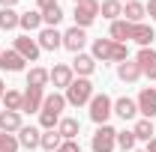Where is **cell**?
I'll list each match as a JSON object with an SVG mask.
<instances>
[{"mask_svg":"<svg viewBox=\"0 0 156 152\" xmlns=\"http://www.w3.org/2000/svg\"><path fill=\"white\" fill-rule=\"evenodd\" d=\"M93 60L123 63V60H129V48L120 45V42H114V39H93Z\"/></svg>","mask_w":156,"mask_h":152,"instance_id":"6da1fadb","label":"cell"},{"mask_svg":"<svg viewBox=\"0 0 156 152\" xmlns=\"http://www.w3.org/2000/svg\"><path fill=\"white\" fill-rule=\"evenodd\" d=\"M93 84H90V78H75L69 87H66V104H72V107H81V104H90V98H93Z\"/></svg>","mask_w":156,"mask_h":152,"instance_id":"7a4b0ae2","label":"cell"},{"mask_svg":"<svg viewBox=\"0 0 156 152\" xmlns=\"http://www.w3.org/2000/svg\"><path fill=\"white\" fill-rule=\"evenodd\" d=\"M111 114H114V101H111V95L96 93L93 98H90V119H93L96 125H105Z\"/></svg>","mask_w":156,"mask_h":152,"instance_id":"3957f363","label":"cell"},{"mask_svg":"<svg viewBox=\"0 0 156 152\" xmlns=\"http://www.w3.org/2000/svg\"><path fill=\"white\" fill-rule=\"evenodd\" d=\"M72 18H75V27H81V30L90 27L99 18V0H78L72 9Z\"/></svg>","mask_w":156,"mask_h":152,"instance_id":"277c9868","label":"cell"},{"mask_svg":"<svg viewBox=\"0 0 156 152\" xmlns=\"http://www.w3.org/2000/svg\"><path fill=\"white\" fill-rule=\"evenodd\" d=\"M90 146H93V152H114V146H117V128H111L108 122L99 125L96 134H93V140H90Z\"/></svg>","mask_w":156,"mask_h":152,"instance_id":"5b68a950","label":"cell"},{"mask_svg":"<svg viewBox=\"0 0 156 152\" xmlns=\"http://www.w3.org/2000/svg\"><path fill=\"white\" fill-rule=\"evenodd\" d=\"M15 51H18V54L27 60V63H36V60H39V54H42L39 42H36V39H30V33H24V36H18V39H15Z\"/></svg>","mask_w":156,"mask_h":152,"instance_id":"8992f818","label":"cell"},{"mask_svg":"<svg viewBox=\"0 0 156 152\" xmlns=\"http://www.w3.org/2000/svg\"><path fill=\"white\" fill-rule=\"evenodd\" d=\"M36 42H39L42 51H57V48H63V33H60L57 27H42Z\"/></svg>","mask_w":156,"mask_h":152,"instance_id":"52a82bcc","label":"cell"},{"mask_svg":"<svg viewBox=\"0 0 156 152\" xmlns=\"http://www.w3.org/2000/svg\"><path fill=\"white\" fill-rule=\"evenodd\" d=\"M42 101H45V90L27 87V90H24V101H21V111H24V114H39V111H42Z\"/></svg>","mask_w":156,"mask_h":152,"instance_id":"ba28073f","label":"cell"},{"mask_svg":"<svg viewBox=\"0 0 156 152\" xmlns=\"http://www.w3.org/2000/svg\"><path fill=\"white\" fill-rule=\"evenodd\" d=\"M138 114H144V119L156 116V87H144L138 93Z\"/></svg>","mask_w":156,"mask_h":152,"instance_id":"9c48e42d","label":"cell"},{"mask_svg":"<svg viewBox=\"0 0 156 152\" xmlns=\"http://www.w3.org/2000/svg\"><path fill=\"white\" fill-rule=\"evenodd\" d=\"M87 45V33L81 30V27H69L66 33H63V48L66 51H72V54H81V48Z\"/></svg>","mask_w":156,"mask_h":152,"instance_id":"30bf717a","label":"cell"},{"mask_svg":"<svg viewBox=\"0 0 156 152\" xmlns=\"http://www.w3.org/2000/svg\"><path fill=\"white\" fill-rule=\"evenodd\" d=\"M135 63L141 66V75H147L150 81H156V51L153 48H141L138 51Z\"/></svg>","mask_w":156,"mask_h":152,"instance_id":"8fae6325","label":"cell"},{"mask_svg":"<svg viewBox=\"0 0 156 152\" xmlns=\"http://www.w3.org/2000/svg\"><path fill=\"white\" fill-rule=\"evenodd\" d=\"M72 72H75L78 78H90L93 72H96V60H93V54H75V60H72Z\"/></svg>","mask_w":156,"mask_h":152,"instance_id":"7c38bea8","label":"cell"},{"mask_svg":"<svg viewBox=\"0 0 156 152\" xmlns=\"http://www.w3.org/2000/svg\"><path fill=\"white\" fill-rule=\"evenodd\" d=\"M72 81H75V72H72V66H66V63H57V66L51 69V84H54L57 90H66Z\"/></svg>","mask_w":156,"mask_h":152,"instance_id":"4fadbf2b","label":"cell"},{"mask_svg":"<svg viewBox=\"0 0 156 152\" xmlns=\"http://www.w3.org/2000/svg\"><path fill=\"white\" fill-rule=\"evenodd\" d=\"M117 78L123 84H135L138 78H141V66H138L135 60H123V63H117Z\"/></svg>","mask_w":156,"mask_h":152,"instance_id":"5bb4252c","label":"cell"},{"mask_svg":"<svg viewBox=\"0 0 156 152\" xmlns=\"http://www.w3.org/2000/svg\"><path fill=\"white\" fill-rule=\"evenodd\" d=\"M24 63H27V60L21 57L15 48H12V51H0V69H3V72H21Z\"/></svg>","mask_w":156,"mask_h":152,"instance_id":"9a60e30c","label":"cell"},{"mask_svg":"<svg viewBox=\"0 0 156 152\" xmlns=\"http://www.w3.org/2000/svg\"><path fill=\"white\" fill-rule=\"evenodd\" d=\"M18 143L24 146V149H36L39 143H42V131H39L36 125H21V131H18Z\"/></svg>","mask_w":156,"mask_h":152,"instance_id":"2e32d148","label":"cell"},{"mask_svg":"<svg viewBox=\"0 0 156 152\" xmlns=\"http://www.w3.org/2000/svg\"><path fill=\"white\" fill-rule=\"evenodd\" d=\"M21 114L18 111H0V131H6V134H15L21 131Z\"/></svg>","mask_w":156,"mask_h":152,"instance_id":"e0dca14e","label":"cell"},{"mask_svg":"<svg viewBox=\"0 0 156 152\" xmlns=\"http://www.w3.org/2000/svg\"><path fill=\"white\" fill-rule=\"evenodd\" d=\"M132 42H138V45H141V48H150V42H153L156 39V33H153V27H150V24H144V21H141V24H132Z\"/></svg>","mask_w":156,"mask_h":152,"instance_id":"ac0fdd59","label":"cell"},{"mask_svg":"<svg viewBox=\"0 0 156 152\" xmlns=\"http://www.w3.org/2000/svg\"><path fill=\"white\" fill-rule=\"evenodd\" d=\"M78 131H81V122H78V119H72V116H60V122H57V134L63 137V140H75Z\"/></svg>","mask_w":156,"mask_h":152,"instance_id":"d6986e66","label":"cell"},{"mask_svg":"<svg viewBox=\"0 0 156 152\" xmlns=\"http://www.w3.org/2000/svg\"><path fill=\"white\" fill-rule=\"evenodd\" d=\"M144 15H147L144 3H138V0L123 3V21H129V24H141V21H144Z\"/></svg>","mask_w":156,"mask_h":152,"instance_id":"ffe728a7","label":"cell"},{"mask_svg":"<svg viewBox=\"0 0 156 152\" xmlns=\"http://www.w3.org/2000/svg\"><path fill=\"white\" fill-rule=\"evenodd\" d=\"M129 36H132V24H129V21H123V18L111 21V36H108V39H114V42H120V45H126Z\"/></svg>","mask_w":156,"mask_h":152,"instance_id":"44dd1931","label":"cell"},{"mask_svg":"<svg viewBox=\"0 0 156 152\" xmlns=\"http://www.w3.org/2000/svg\"><path fill=\"white\" fill-rule=\"evenodd\" d=\"M114 114L120 116V119H135V114H138V101H132V98H117L114 101Z\"/></svg>","mask_w":156,"mask_h":152,"instance_id":"7402d4cb","label":"cell"},{"mask_svg":"<svg viewBox=\"0 0 156 152\" xmlns=\"http://www.w3.org/2000/svg\"><path fill=\"white\" fill-rule=\"evenodd\" d=\"M99 15L108 18V21L123 18V3H120V0H102V3H99Z\"/></svg>","mask_w":156,"mask_h":152,"instance_id":"603a6c76","label":"cell"},{"mask_svg":"<svg viewBox=\"0 0 156 152\" xmlns=\"http://www.w3.org/2000/svg\"><path fill=\"white\" fill-rule=\"evenodd\" d=\"M48 81H51V72L42 69V66H33V69L27 72V87H39V90H45Z\"/></svg>","mask_w":156,"mask_h":152,"instance_id":"cb8c5ba5","label":"cell"},{"mask_svg":"<svg viewBox=\"0 0 156 152\" xmlns=\"http://www.w3.org/2000/svg\"><path fill=\"white\" fill-rule=\"evenodd\" d=\"M18 27L24 30V33H30V30H39L42 27V12L39 9H30V12H24L18 21Z\"/></svg>","mask_w":156,"mask_h":152,"instance_id":"d4e9b609","label":"cell"},{"mask_svg":"<svg viewBox=\"0 0 156 152\" xmlns=\"http://www.w3.org/2000/svg\"><path fill=\"white\" fill-rule=\"evenodd\" d=\"M132 131H135V137H138V140H153V134H156L153 119H138Z\"/></svg>","mask_w":156,"mask_h":152,"instance_id":"484cf974","label":"cell"},{"mask_svg":"<svg viewBox=\"0 0 156 152\" xmlns=\"http://www.w3.org/2000/svg\"><path fill=\"white\" fill-rule=\"evenodd\" d=\"M21 101H24V93H18V90H6L3 93V107L6 111H18L21 114Z\"/></svg>","mask_w":156,"mask_h":152,"instance_id":"4316f807","label":"cell"},{"mask_svg":"<svg viewBox=\"0 0 156 152\" xmlns=\"http://www.w3.org/2000/svg\"><path fill=\"white\" fill-rule=\"evenodd\" d=\"M60 143H63V137L57 134V128H54V131H42V143H39V146L45 152H57Z\"/></svg>","mask_w":156,"mask_h":152,"instance_id":"83f0119b","label":"cell"},{"mask_svg":"<svg viewBox=\"0 0 156 152\" xmlns=\"http://www.w3.org/2000/svg\"><path fill=\"white\" fill-rule=\"evenodd\" d=\"M18 21H21V15L15 9H0V30H15Z\"/></svg>","mask_w":156,"mask_h":152,"instance_id":"f1b7e54d","label":"cell"},{"mask_svg":"<svg viewBox=\"0 0 156 152\" xmlns=\"http://www.w3.org/2000/svg\"><path fill=\"white\" fill-rule=\"evenodd\" d=\"M42 107H45V111H54V114H63V107H66V95H60V93H51V95H45Z\"/></svg>","mask_w":156,"mask_h":152,"instance_id":"f546056e","label":"cell"},{"mask_svg":"<svg viewBox=\"0 0 156 152\" xmlns=\"http://www.w3.org/2000/svg\"><path fill=\"white\" fill-rule=\"evenodd\" d=\"M135 143H138L135 131H117V146H120L123 152H132V149H135Z\"/></svg>","mask_w":156,"mask_h":152,"instance_id":"4dcf8cb0","label":"cell"},{"mask_svg":"<svg viewBox=\"0 0 156 152\" xmlns=\"http://www.w3.org/2000/svg\"><path fill=\"white\" fill-rule=\"evenodd\" d=\"M60 21H63V9H60V3H57V6H51L48 12H42V24H48V27H57Z\"/></svg>","mask_w":156,"mask_h":152,"instance_id":"1f68e13d","label":"cell"},{"mask_svg":"<svg viewBox=\"0 0 156 152\" xmlns=\"http://www.w3.org/2000/svg\"><path fill=\"white\" fill-rule=\"evenodd\" d=\"M18 137L15 134H6V131H0V152H18Z\"/></svg>","mask_w":156,"mask_h":152,"instance_id":"d6a6232c","label":"cell"},{"mask_svg":"<svg viewBox=\"0 0 156 152\" xmlns=\"http://www.w3.org/2000/svg\"><path fill=\"white\" fill-rule=\"evenodd\" d=\"M57 152H81V146H78V140H63Z\"/></svg>","mask_w":156,"mask_h":152,"instance_id":"836d02e7","label":"cell"},{"mask_svg":"<svg viewBox=\"0 0 156 152\" xmlns=\"http://www.w3.org/2000/svg\"><path fill=\"white\" fill-rule=\"evenodd\" d=\"M51 6H57V0H36V9H39V12H48Z\"/></svg>","mask_w":156,"mask_h":152,"instance_id":"e575fe53","label":"cell"},{"mask_svg":"<svg viewBox=\"0 0 156 152\" xmlns=\"http://www.w3.org/2000/svg\"><path fill=\"white\" fill-rule=\"evenodd\" d=\"M144 9H147V15H150V18L156 21V0H150V3H147V6H144Z\"/></svg>","mask_w":156,"mask_h":152,"instance_id":"d590c367","label":"cell"},{"mask_svg":"<svg viewBox=\"0 0 156 152\" xmlns=\"http://www.w3.org/2000/svg\"><path fill=\"white\" fill-rule=\"evenodd\" d=\"M15 3H18V0H0V9H12Z\"/></svg>","mask_w":156,"mask_h":152,"instance_id":"8d00e7d4","label":"cell"},{"mask_svg":"<svg viewBox=\"0 0 156 152\" xmlns=\"http://www.w3.org/2000/svg\"><path fill=\"white\" fill-rule=\"evenodd\" d=\"M147 152H156V137H153V140H147Z\"/></svg>","mask_w":156,"mask_h":152,"instance_id":"74e56055","label":"cell"},{"mask_svg":"<svg viewBox=\"0 0 156 152\" xmlns=\"http://www.w3.org/2000/svg\"><path fill=\"white\" fill-rule=\"evenodd\" d=\"M3 93H6V87H3V81H0V101H3Z\"/></svg>","mask_w":156,"mask_h":152,"instance_id":"f35d334b","label":"cell"},{"mask_svg":"<svg viewBox=\"0 0 156 152\" xmlns=\"http://www.w3.org/2000/svg\"><path fill=\"white\" fill-rule=\"evenodd\" d=\"M132 152H147V149H132Z\"/></svg>","mask_w":156,"mask_h":152,"instance_id":"ab89813d","label":"cell"},{"mask_svg":"<svg viewBox=\"0 0 156 152\" xmlns=\"http://www.w3.org/2000/svg\"><path fill=\"white\" fill-rule=\"evenodd\" d=\"M120 3H132V0H120Z\"/></svg>","mask_w":156,"mask_h":152,"instance_id":"60d3db41","label":"cell"},{"mask_svg":"<svg viewBox=\"0 0 156 152\" xmlns=\"http://www.w3.org/2000/svg\"><path fill=\"white\" fill-rule=\"evenodd\" d=\"M72 3H78V0H72Z\"/></svg>","mask_w":156,"mask_h":152,"instance_id":"b9f144b4","label":"cell"},{"mask_svg":"<svg viewBox=\"0 0 156 152\" xmlns=\"http://www.w3.org/2000/svg\"><path fill=\"white\" fill-rule=\"evenodd\" d=\"M0 51H3V48H0Z\"/></svg>","mask_w":156,"mask_h":152,"instance_id":"7bdbcfd3","label":"cell"}]
</instances>
